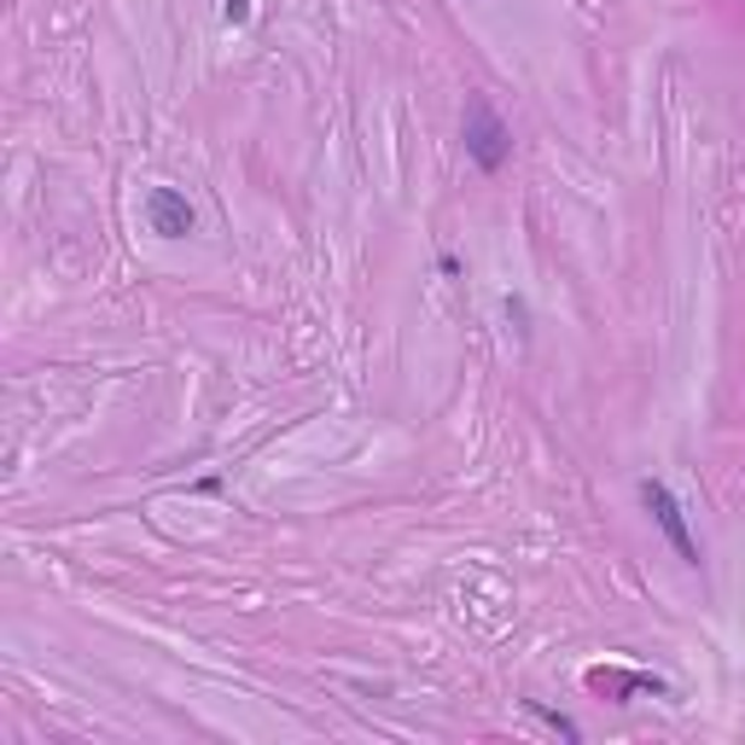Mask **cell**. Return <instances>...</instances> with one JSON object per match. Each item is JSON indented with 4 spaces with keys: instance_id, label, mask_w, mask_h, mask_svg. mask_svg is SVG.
Masks as SVG:
<instances>
[{
    "instance_id": "1",
    "label": "cell",
    "mask_w": 745,
    "mask_h": 745,
    "mask_svg": "<svg viewBox=\"0 0 745 745\" xmlns=\"http://www.w3.org/2000/svg\"><path fill=\"white\" fill-rule=\"evenodd\" d=\"M461 140H466V158L478 163L484 175H495L501 163L512 158V129L495 117L489 99H466V122H461Z\"/></svg>"
},
{
    "instance_id": "2",
    "label": "cell",
    "mask_w": 745,
    "mask_h": 745,
    "mask_svg": "<svg viewBox=\"0 0 745 745\" xmlns=\"http://www.w3.org/2000/svg\"><path fill=\"white\" fill-rule=\"evenodd\" d=\"M640 507L652 512V525L665 530V542L676 548V559L681 565H699V536H693V525H688V507L676 501V489L665 484V478H640Z\"/></svg>"
},
{
    "instance_id": "3",
    "label": "cell",
    "mask_w": 745,
    "mask_h": 745,
    "mask_svg": "<svg viewBox=\"0 0 745 745\" xmlns=\"http://www.w3.org/2000/svg\"><path fill=\"white\" fill-rule=\"evenodd\" d=\"M147 222H152V234L163 239H186L198 227V210H193V198L175 193V186H152L147 193Z\"/></svg>"
},
{
    "instance_id": "4",
    "label": "cell",
    "mask_w": 745,
    "mask_h": 745,
    "mask_svg": "<svg viewBox=\"0 0 745 745\" xmlns=\"http://www.w3.org/2000/svg\"><path fill=\"white\" fill-rule=\"evenodd\" d=\"M589 688L612 693L617 705H624L629 693H652V699H670V681H658V676H640V670H589Z\"/></svg>"
},
{
    "instance_id": "5",
    "label": "cell",
    "mask_w": 745,
    "mask_h": 745,
    "mask_svg": "<svg viewBox=\"0 0 745 745\" xmlns=\"http://www.w3.org/2000/svg\"><path fill=\"white\" fill-rule=\"evenodd\" d=\"M530 716H542L548 728H553V734H565V739H583V728H576L571 716H559V711H548V705H536V699H530Z\"/></svg>"
},
{
    "instance_id": "6",
    "label": "cell",
    "mask_w": 745,
    "mask_h": 745,
    "mask_svg": "<svg viewBox=\"0 0 745 745\" xmlns=\"http://www.w3.org/2000/svg\"><path fill=\"white\" fill-rule=\"evenodd\" d=\"M222 18L227 24H245V18H251V0H222Z\"/></svg>"
}]
</instances>
